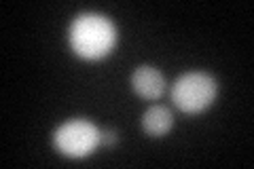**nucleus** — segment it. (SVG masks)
I'll return each instance as SVG.
<instances>
[{
    "label": "nucleus",
    "instance_id": "nucleus-1",
    "mask_svg": "<svg viewBox=\"0 0 254 169\" xmlns=\"http://www.w3.org/2000/svg\"><path fill=\"white\" fill-rule=\"evenodd\" d=\"M117 32L108 17L98 13L78 15L70 28V43L72 49L87 59H98L115 47Z\"/></svg>",
    "mask_w": 254,
    "mask_h": 169
},
{
    "label": "nucleus",
    "instance_id": "nucleus-2",
    "mask_svg": "<svg viewBox=\"0 0 254 169\" xmlns=\"http://www.w3.org/2000/svg\"><path fill=\"white\" fill-rule=\"evenodd\" d=\"M216 98V80L205 72H189L172 87V102L185 112H201Z\"/></svg>",
    "mask_w": 254,
    "mask_h": 169
},
{
    "label": "nucleus",
    "instance_id": "nucleus-3",
    "mask_svg": "<svg viewBox=\"0 0 254 169\" xmlns=\"http://www.w3.org/2000/svg\"><path fill=\"white\" fill-rule=\"evenodd\" d=\"M53 142L62 155L66 157H85L100 146V129L89 120L74 118L64 123L53 133Z\"/></svg>",
    "mask_w": 254,
    "mask_h": 169
},
{
    "label": "nucleus",
    "instance_id": "nucleus-4",
    "mask_svg": "<svg viewBox=\"0 0 254 169\" xmlns=\"http://www.w3.org/2000/svg\"><path fill=\"white\" fill-rule=\"evenodd\" d=\"M131 85L136 89L138 95L146 100H157L161 98V93L165 89V80L161 76V72L150 68V66H140L131 76Z\"/></svg>",
    "mask_w": 254,
    "mask_h": 169
},
{
    "label": "nucleus",
    "instance_id": "nucleus-5",
    "mask_svg": "<svg viewBox=\"0 0 254 169\" xmlns=\"http://www.w3.org/2000/svg\"><path fill=\"white\" fill-rule=\"evenodd\" d=\"M172 123H174V116L170 108L165 106H153L144 112V116H142V127H144V131L148 135H153V138H163L165 133L172 129Z\"/></svg>",
    "mask_w": 254,
    "mask_h": 169
},
{
    "label": "nucleus",
    "instance_id": "nucleus-6",
    "mask_svg": "<svg viewBox=\"0 0 254 169\" xmlns=\"http://www.w3.org/2000/svg\"><path fill=\"white\" fill-rule=\"evenodd\" d=\"M119 135L117 131H100V144L102 146H113V144H117Z\"/></svg>",
    "mask_w": 254,
    "mask_h": 169
}]
</instances>
